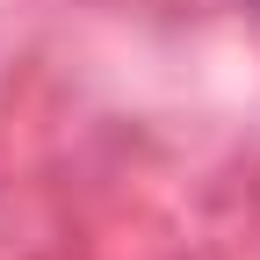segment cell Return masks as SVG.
<instances>
[{
	"label": "cell",
	"mask_w": 260,
	"mask_h": 260,
	"mask_svg": "<svg viewBox=\"0 0 260 260\" xmlns=\"http://www.w3.org/2000/svg\"><path fill=\"white\" fill-rule=\"evenodd\" d=\"M246 8H260V0H246Z\"/></svg>",
	"instance_id": "cell-1"
}]
</instances>
